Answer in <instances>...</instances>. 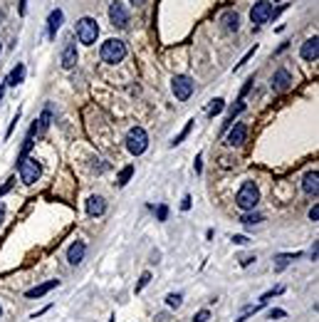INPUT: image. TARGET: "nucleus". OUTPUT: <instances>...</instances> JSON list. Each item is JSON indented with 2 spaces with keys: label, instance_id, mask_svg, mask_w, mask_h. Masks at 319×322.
<instances>
[{
  "label": "nucleus",
  "instance_id": "obj_1",
  "mask_svg": "<svg viewBox=\"0 0 319 322\" xmlns=\"http://www.w3.org/2000/svg\"><path fill=\"white\" fill-rule=\"evenodd\" d=\"M260 204V188L255 181H245L240 186V191L235 194V206L240 211H255V206Z\"/></svg>",
  "mask_w": 319,
  "mask_h": 322
},
{
  "label": "nucleus",
  "instance_id": "obj_2",
  "mask_svg": "<svg viewBox=\"0 0 319 322\" xmlns=\"http://www.w3.org/2000/svg\"><path fill=\"white\" fill-rule=\"evenodd\" d=\"M99 57H102V62H107V65H119L121 59L126 57V42L119 40V37H109L107 42H102Z\"/></svg>",
  "mask_w": 319,
  "mask_h": 322
},
{
  "label": "nucleus",
  "instance_id": "obj_3",
  "mask_svg": "<svg viewBox=\"0 0 319 322\" xmlns=\"http://www.w3.org/2000/svg\"><path fill=\"white\" fill-rule=\"evenodd\" d=\"M74 32H77V40H79L82 45H94L97 37H99V25H97L94 18L87 15V18H79V20H77Z\"/></svg>",
  "mask_w": 319,
  "mask_h": 322
},
{
  "label": "nucleus",
  "instance_id": "obj_4",
  "mask_svg": "<svg viewBox=\"0 0 319 322\" xmlns=\"http://www.w3.org/2000/svg\"><path fill=\"white\" fill-rule=\"evenodd\" d=\"M18 174H20V181H23V183L32 186V183L40 178V174H42V166H40V161H37L35 156H25V159L18 161Z\"/></svg>",
  "mask_w": 319,
  "mask_h": 322
},
{
  "label": "nucleus",
  "instance_id": "obj_5",
  "mask_svg": "<svg viewBox=\"0 0 319 322\" xmlns=\"http://www.w3.org/2000/svg\"><path fill=\"white\" fill-rule=\"evenodd\" d=\"M148 147V134H146L141 126H131L129 134H126V149L131 156H141Z\"/></svg>",
  "mask_w": 319,
  "mask_h": 322
},
{
  "label": "nucleus",
  "instance_id": "obj_6",
  "mask_svg": "<svg viewBox=\"0 0 319 322\" xmlns=\"http://www.w3.org/2000/svg\"><path fill=\"white\" fill-rule=\"evenodd\" d=\"M270 18H272V3H267V0H258L253 8H250V20H253V25L255 28H260L265 23H270Z\"/></svg>",
  "mask_w": 319,
  "mask_h": 322
},
{
  "label": "nucleus",
  "instance_id": "obj_7",
  "mask_svg": "<svg viewBox=\"0 0 319 322\" xmlns=\"http://www.w3.org/2000/svg\"><path fill=\"white\" fill-rule=\"evenodd\" d=\"M171 89H174L178 102H186V99H191V94H193V80L186 77V75H176L174 80H171Z\"/></svg>",
  "mask_w": 319,
  "mask_h": 322
},
{
  "label": "nucleus",
  "instance_id": "obj_8",
  "mask_svg": "<svg viewBox=\"0 0 319 322\" xmlns=\"http://www.w3.org/2000/svg\"><path fill=\"white\" fill-rule=\"evenodd\" d=\"M109 20H112L114 28H126V25H129V10L124 8V3L114 0V3L109 5Z\"/></svg>",
  "mask_w": 319,
  "mask_h": 322
},
{
  "label": "nucleus",
  "instance_id": "obj_9",
  "mask_svg": "<svg viewBox=\"0 0 319 322\" xmlns=\"http://www.w3.org/2000/svg\"><path fill=\"white\" fill-rule=\"evenodd\" d=\"M74 65H77V42L67 37L62 45V70H72Z\"/></svg>",
  "mask_w": 319,
  "mask_h": 322
},
{
  "label": "nucleus",
  "instance_id": "obj_10",
  "mask_svg": "<svg viewBox=\"0 0 319 322\" xmlns=\"http://www.w3.org/2000/svg\"><path fill=\"white\" fill-rule=\"evenodd\" d=\"M292 87V75L290 70L280 67L275 75H272V92H287Z\"/></svg>",
  "mask_w": 319,
  "mask_h": 322
},
{
  "label": "nucleus",
  "instance_id": "obj_11",
  "mask_svg": "<svg viewBox=\"0 0 319 322\" xmlns=\"http://www.w3.org/2000/svg\"><path fill=\"white\" fill-rule=\"evenodd\" d=\"M245 139H248V126L243 121L232 124L230 132H228V147H243Z\"/></svg>",
  "mask_w": 319,
  "mask_h": 322
},
{
  "label": "nucleus",
  "instance_id": "obj_12",
  "mask_svg": "<svg viewBox=\"0 0 319 322\" xmlns=\"http://www.w3.org/2000/svg\"><path fill=\"white\" fill-rule=\"evenodd\" d=\"M85 253H87V243H85V240H74V243L69 245V250H67L69 265H79L85 261Z\"/></svg>",
  "mask_w": 319,
  "mask_h": 322
},
{
  "label": "nucleus",
  "instance_id": "obj_13",
  "mask_svg": "<svg viewBox=\"0 0 319 322\" xmlns=\"http://www.w3.org/2000/svg\"><path fill=\"white\" fill-rule=\"evenodd\" d=\"M302 57L307 59V62H317L319 57V37H309L304 45H302Z\"/></svg>",
  "mask_w": 319,
  "mask_h": 322
},
{
  "label": "nucleus",
  "instance_id": "obj_14",
  "mask_svg": "<svg viewBox=\"0 0 319 322\" xmlns=\"http://www.w3.org/2000/svg\"><path fill=\"white\" fill-rule=\"evenodd\" d=\"M302 188H304V194H307V196H314V199H317V194H319V174H317V169L304 176Z\"/></svg>",
  "mask_w": 319,
  "mask_h": 322
},
{
  "label": "nucleus",
  "instance_id": "obj_15",
  "mask_svg": "<svg viewBox=\"0 0 319 322\" xmlns=\"http://www.w3.org/2000/svg\"><path fill=\"white\" fill-rule=\"evenodd\" d=\"M104 211H107V201H104L102 196H89L87 199V216L97 218V216H102Z\"/></svg>",
  "mask_w": 319,
  "mask_h": 322
},
{
  "label": "nucleus",
  "instance_id": "obj_16",
  "mask_svg": "<svg viewBox=\"0 0 319 322\" xmlns=\"http://www.w3.org/2000/svg\"><path fill=\"white\" fill-rule=\"evenodd\" d=\"M62 18H64V15H62L59 8L50 13V18H47V37H50V40L57 37V30H59V25H62Z\"/></svg>",
  "mask_w": 319,
  "mask_h": 322
},
{
  "label": "nucleus",
  "instance_id": "obj_17",
  "mask_svg": "<svg viewBox=\"0 0 319 322\" xmlns=\"http://www.w3.org/2000/svg\"><path fill=\"white\" fill-rule=\"evenodd\" d=\"M23 80H25V65H23V62H18V65L13 67V72L5 77V85H10V87H18Z\"/></svg>",
  "mask_w": 319,
  "mask_h": 322
},
{
  "label": "nucleus",
  "instance_id": "obj_18",
  "mask_svg": "<svg viewBox=\"0 0 319 322\" xmlns=\"http://www.w3.org/2000/svg\"><path fill=\"white\" fill-rule=\"evenodd\" d=\"M59 280H47V283H42V285H35V288H30L25 297H42V295H47L52 288H57Z\"/></svg>",
  "mask_w": 319,
  "mask_h": 322
},
{
  "label": "nucleus",
  "instance_id": "obj_19",
  "mask_svg": "<svg viewBox=\"0 0 319 322\" xmlns=\"http://www.w3.org/2000/svg\"><path fill=\"white\" fill-rule=\"evenodd\" d=\"M220 23H223V30H228V32H235V30L240 28V18H237V13H223V18H220Z\"/></svg>",
  "mask_w": 319,
  "mask_h": 322
},
{
  "label": "nucleus",
  "instance_id": "obj_20",
  "mask_svg": "<svg viewBox=\"0 0 319 322\" xmlns=\"http://www.w3.org/2000/svg\"><path fill=\"white\" fill-rule=\"evenodd\" d=\"M299 255H302V253H282V255H277V258H275V261H277V263H275V273H282V270L290 265V261L299 258Z\"/></svg>",
  "mask_w": 319,
  "mask_h": 322
},
{
  "label": "nucleus",
  "instance_id": "obj_21",
  "mask_svg": "<svg viewBox=\"0 0 319 322\" xmlns=\"http://www.w3.org/2000/svg\"><path fill=\"white\" fill-rule=\"evenodd\" d=\"M131 176H134V166L129 164V166H124V169L119 171V178H116V186H119V188H124V186H126V183L131 181Z\"/></svg>",
  "mask_w": 319,
  "mask_h": 322
},
{
  "label": "nucleus",
  "instance_id": "obj_22",
  "mask_svg": "<svg viewBox=\"0 0 319 322\" xmlns=\"http://www.w3.org/2000/svg\"><path fill=\"white\" fill-rule=\"evenodd\" d=\"M262 216L260 213H255V211H245L243 216H240V223L243 226H255V223H260Z\"/></svg>",
  "mask_w": 319,
  "mask_h": 322
},
{
  "label": "nucleus",
  "instance_id": "obj_23",
  "mask_svg": "<svg viewBox=\"0 0 319 322\" xmlns=\"http://www.w3.org/2000/svg\"><path fill=\"white\" fill-rule=\"evenodd\" d=\"M243 109H245V104H243V102L237 99V104H235V107H232V109H230V114H228V119H225V124H223V129H230V126H232V121H235V117H237V114H240Z\"/></svg>",
  "mask_w": 319,
  "mask_h": 322
},
{
  "label": "nucleus",
  "instance_id": "obj_24",
  "mask_svg": "<svg viewBox=\"0 0 319 322\" xmlns=\"http://www.w3.org/2000/svg\"><path fill=\"white\" fill-rule=\"evenodd\" d=\"M181 302H183V295L181 293L166 295V305H169V307H181Z\"/></svg>",
  "mask_w": 319,
  "mask_h": 322
},
{
  "label": "nucleus",
  "instance_id": "obj_25",
  "mask_svg": "<svg viewBox=\"0 0 319 322\" xmlns=\"http://www.w3.org/2000/svg\"><path fill=\"white\" fill-rule=\"evenodd\" d=\"M223 107H225V104H223V99H220V97H218V99H213V104H210V109H208V117L220 114V112H223Z\"/></svg>",
  "mask_w": 319,
  "mask_h": 322
},
{
  "label": "nucleus",
  "instance_id": "obj_26",
  "mask_svg": "<svg viewBox=\"0 0 319 322\" xmlns=\"http://www.w3.org/2000/svg\"><path fill=\"white\" fill-rule=\"evenodd\" d=\"M191 129H193V121H188V124H186V129H183V132H181V134L176 137L174 142H171V147H176V144H181V142H183V139H186V137L191 134Z\"/></svg>",
  "mask_w": 319,
  "mask_h": 322
},
{
  "label": "nucleus",
  "instance_id": "obj_27",
  "mask_svg": "<svg viewBox=\"0 0 319 322\" xmlns=\"http://www.w3.org/2000/svg\"><path fill=\"white\" fill-rule=\"evenodd\" d=\"M148 283H151V273H144V275H141V280L136 283V288H134V290H136V293H141Z\"/></svg>",
  "mask_w": 319,
  "mask_h": 322
},
{
  "label": "nucleus",
  "instance_id": "obj_28",
  "mask_svg": "<svg viewBox=\"0 0 319 322\" xmlns=\"http://www.w3.org/2000/svg\"><path fill=\"white\" fill-rule=\"evenodd\" d=\"M156 218H158V221H166V218H169V206H158V208H156Z\"/></svg>",
  "mask_w": 319,
  "mask_h": 322
},
{
  "label": "nucleus",
  "instance_id": "obj_29",
  "mask_svg": "<svg viewBox=\"0 0 319 322\" xmlns=\"http://www.w3.org/2000/svg\"><path fill=\"white\" fill-rule=\"evenodd\" d=\"M282 290H285V288H275V290H267V293H265V295H262V297H260V302H267L270 297H275V295H280V293H282Z\"/></svg>",
  "mask_w": 319,
  "mask_h": 322
},
{
  "label": "nucleus",
  "instance_id": "obj_30",
  "mask_svg": "<svg viewBox=\"0 0 319 322\" xmlns=\"http://www.w3.org/2000/svg\"><path fill=\"white\" fill-rule=\"evenodd\" d=\"M208 317H210V312H208V310H201V312L193 315V322H208Z\"/></svg>",
  "mask_w": 319,
  "mask_h": 322
},
{
  "label": "nucleus",
  "instance_id": "obj_31",
  "mask_svg": "<svg viewBox=\"0 0 319 322\" xmlns=\"http://www.w3.org/2000/svg\"><path fill=\"white\" fill-rule=\"evenodd\" d=\"M232 243H235V245H248L250 238H248V235H232Z\"/></svg>",
  "mask_w": 319,
  "mask_h": 322
},
{
  "label": "nucleus",
  "instance_id": "obj_32",
  "mask_svg": "<svg viewBox=\"0 0 319 322\" xmlns=\"http://www.w3.org/2000/svg\"><path fill=\"white\" fill-rule=\"evenodd\" d=\"M267 315H270V320H280V317H285L287 312H285V310H277V307H275V310H270Z\"/></svg>",
  "mask_w": 319,
  "mask_h": 322
},
{
  "label": "nucleus",
  "instance_id": "obj_33",
  "mask_svg": "<svg viewBox=\"0 0 319 322\" xmlns=\"http://www.w3.org/2000/svg\"><path fill=\"white\" fill-rule=\"evenodd\" d=\"M13 183H15V181H13V178H8V181H5V183H3V188H0V199H3V196H5V194H8V191H10V188H13Z\"/></svg>",
  "mask_w": 319,
  "mask_h": 322
},
{
  "label": "nucleus",
  "instance_id": "obj_34",
  "mask_svg": "<svg viewBox=\"0 0 319 322\" xmlns=\"http://www.w3.org/2000/svg\"><path fill=\"white\" fill-rule=\"evenodd\" d=\"M250 87H253V77H250V80L245 82V87H243V92H240V102H243V97H245V94L250 92Z\"/></svg>",
  "mask_w": 319,
  "mask_h": 322
},
{
  "label": "nucleus",
  "instance_id": "obj_35",
  "mask_svg": "<svg viewBox=\"0 0 319 322\" xmlns=\"http://www.w3.org/2000/svg\"><path fill=\"white\" fill-rule=\"evenodd\" d=\"M188 208H191V196L186 194V196H183V201H181V211H188Z\"/></svg>",
  "mask_w": 319,
  "mask_h": 322
},
{
  "label": "nucleus",
  "instance_id": "obj_36",
  "mask_svg": "<svg viewBox=\"0 0 319 322\" xmlns=\"http://www.w3.org/2000/svg\"><path fill=\"white\" fill-rule=\"evenodd\" d=\"M196 171H198V174L203 171V154H198V156H196Z\"/></svg>",
  "mask_w": 319,
  "mask_h": 322
},
{
  "label": "nucleus",
  "instance_id": "obj_37",
  "mask_svg": "<svg viewBox=\"0 0 319 322\" xmlns=\"http://www.w3.org/2000/svg\"><path fill=\"white\" fill-rule=\"evenodd\" d=\"M317 218H319V208H317V204H314L309 208V221H317Z\"/></svg>",
  "mask_w": 319,
  "mask_h": 322
},
{
  "label": "nucleus",
  "instance_id": "obj_38",
  "mask_svg": "<svg viewBox=\"0 0 319 322\" xmlns=\"http://www.w3.org/2000/svg\"><path fill=\"white\" fill-rule=\"evenodd\" d=\"M253 261H255V255H245V258L240 261V265H250V263H253Z\"/></svg>",
  "mask_w": 319,
  "mask_h": 322
},
{
  "label": "nucleus",
  "instance_id": "obj_39",
  "mask_svg": "<svg viewBox=\"0 0 319 322\" xmlns=\"http://www.w3.org/2000/svg\"><path fill=\"white\" fill-rule=\"evenodd\" d=\"M25 10H28V0H20V15H25Z\"/></svg>",
  "mask_w": 319,
  "mask_h": 322
},
{
  "label": "nucleus",
  "instance_id": "obj_40",
  "mask_svg": "<svg viewBox=\"0 0 319 322\" xmlns=\"http://www.w3.org/2000/svg\"><path fill=\"white\" fill-rule=\"evenodd\" d=\"M129 3H131V5H134V8H139V5H144L146 0H129Z\"/></svg>",
  "mask_w": 319,
  "mask_h": 322
},
{
  "label": "nucleus",
  "instance_id": "obj_41",
  "mask_svg": "<svg viewBox=\"0 0 319 322\" xmlns=\"http://www.w3.org/2000/svg\"><path fill=\"white\" fill-rule=\"evenodd\" d=\"M3 216H5V204H0V226H3Z\"/></svg>",
  "mask_w": 319,
  "mask_h": 322
},
{
  "label": "nucleus",
  "instance_id": "obj_42",
  "mask_svg": "<svg viewBox=\"0 0 319 322\" xmlns=\"http://www.w3.org/2000/svg\"><path fill=\"white\" fill-rule=\"evenodd\" d=\"M0 52H3V45H0Z\"/></svg>",
  "mask_w": 319,
  "mask_h": 322
},
{
  "label": "nucleus",
  "instance_id": "obj_43",
  "mask_svg": "<svg viewBox=\"0 0 319 322\" xmlns=\"http://www.w3.org/2000/svg\"><path fill=\"white\" fill-rule=\"evenodd\" d=\"M0 315H3V307H0Z\"/></svg>",
  "mask_w": 319,
  "mask_h": 322
},
{
  "label": "nucleus",
  "instance_id": "obj_44",
  "mask_svg": "<svg viewBox=\"0 0 319 322\" xmlns=\"http://www.w3.org/2000/svg\"><path fill=\"white\" fill-rule=\"evenodd\" d=\"M109 322H114V320H109Z\"/></svg>",
  "mask_w": 319,
  "mask_h": 322
}]
</instances>
